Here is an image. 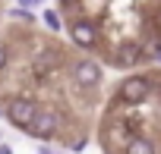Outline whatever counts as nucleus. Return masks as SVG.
<instances>
[{"label":"nucleus","instance_id":"1a4fd4ad","mask_svg":"<svg viewBox=\"0 0 161 154\" xmlns=\"http://www.w3.org/2000/svg\"><path fill=\"white\" fill-rule=\"evenodd\" d=\"M7 60H10V50H7V47H0V69L7 66Z\"/></svg>","mask_w":161,"mask_h":154},{"label":"nucleus","instance_id":"20e7f679","mask_svg":"<svg viewBox=\"0 0 161 154\" xmlns=\"http://www.w3.org/2000/svg\"><path fill=\"white\" fill-rule=\"evenodd\" d=\"M73 82H76L79 88H95V85L101 82V66H98L95 60H79V63L73 66Z\"/></svg>","mask_w":161,"mask_h":154},{"label":"nucleus","instance_id":"f257e3e1","mask_svg":"<svg viewBox=\"0 0 161 154\" xmlns=\"http://www.w3.org/2000/svg\"><path fill=\"white\" fill-rule=\"evenodd\" d=\"M57 129H60V113H57L54 107H38L35 116H32V123L25 126V132L35 135V138H41V141H44V138H54Z\"/></svg>","mask_w":161,"mask_h":154},{"label":"nucleus","instance_id":"39448f33","mask_svg":"<svg viewBox=\"0 0 161 154\" xmlns=\"http://www.w3.org/2000/svg\"><path fill=\"white\" fill-rule=\"evenodd\" d=\"M69 38H73V44L76 47H82V50H92L95 44H98V28L92 25V22H73L69 25Z\"/></svg>","mask_w":161,"mask_h":154},{"label":"nucleus","instance_id":"6e6552de","mask_svg":"<svg viewBox=\"0 0 161 154\" xmlns=\"http://www.w3.org/2000/svg\"><path fill=\"white\" fill-rule=\"evenodd\" d=\"M41 19H44V25H47V28H51V32H60V16H57V13H54V10H47V13H44V16H41Z\"/></svg>","mask_w":161,"mask_h":154},{"label":"nucleus","instance_id":"0eeeda50","mask_svg":"<svg viewBox=\"0 0 161 154\" xmlns=\"http://www.w3.org/2000/svg\"><path fill=\"white\" fill-rule=\"evenodd\" d=\"M152 151H155V145L152 141H142V138H133L126 145V154H152Z\"/></svg>","mask_w":161,"mask_h":154},{"label":"nucleus","instance_id":"423d86ee","mask_svg":"<svg viewBox=\"0 0 161 154\" xmlns=\"http://www.w3.org/2000/svg\"><path fill=\"white\" fill-rule=\"evenodd\" d=\"M139 60V44H123L117 50V66H133Z\"/></svg>","mask_w":161,"mask_h":154},{"label":"nucleus","instance_id":"f03ea898","mask_svg":"<svg viewBox=\"0 0 161 154\" xmlns=\"http://www.w3.org/2000/svg\"><path fill=\"white\" fill-rule=\"evenodd\" d=\"M35 110H38V104H35L32 98H13V101L7 104V120H10L13 126H19V129H25V126L32 123V116H35Z\"/></svg>","mask_w":161,"mask_h":154},{"label":"nucleus","instance_id":"7ed1b4c3","mask_svg":"<svg viewBox=\"0 0 161 154\" xmlns=\"http://www.w3.org/2000/svg\"><path fill=\"white\" fill-rule=\"evenodd\" d=\"M148 88H152V82L148 79H142V75H133V79H126L123 85H120V101L123 104H142L145 98H148Z\"/></svg>","mask_w":161,"mask_h":154},{"label":"nucleus","instance_id":"9d476101","mask_svg":"<svg viewBox=\"0 0 161 154\" xmlns=\"http://www.w3.org/2000/svg\"><path fill=\"white\" fill-rule=\"evenodd\" d=\"M35 3H38V0H19V7H25V10H29V7H35Z\"/></svg>","mask_w":161,"mask_h":154}]
</instances>
